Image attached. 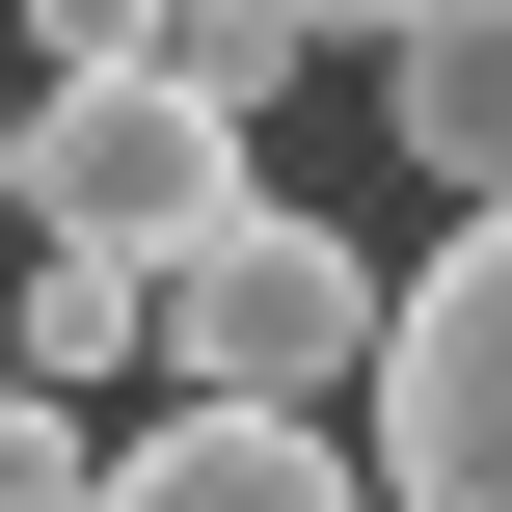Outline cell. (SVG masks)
I'll use <instances>...</instances> for the list:
<instances>
[{
    "label": "cell",
    "instance_id": "cell-10",
    "mask_svg": "<svg viewBox=\"0 0 512 512\" xmlns=\"http://www.w3.org/2000/svg\"><path fill=\"white\" fill-rule=\"evenodd\" d=\"M297 27H324V54H405V27H432V0H297Z\"/></svg>",
    "mask_w": 512,
    "mask_h": 512
},
{
    "label": "cell",
    "instance_id": "cell-4",
    "mask_svg": "<svg viewBox=\"0 0 512 512\" xmlns=\"http://www.w3.org/2000/svg\"><path fill=\"white\" fill-rule=\"evenodd\" d=\"M108 512H378V486L324 405H162V432H108Z\"/></svg>",
    "mask_w": 512,
    "mask_h": 512
},
{
    "label": "cell",
    "instance_id": "cell-6",
    "mask_svg": "<svg viewBox=\"0 0 512 512\" xmlns=\"http://www.w3.org/2000/svg\"><path fill=\"white\" fill-rule=\"evenodd\" d=\"M0 351H27L54 405H108V378L162 351V270H108V243H0Z\"/></svg>",
    "mask_w": 512,
    "mask_h": 512
},
{
    "label": "cell",
    "instance_id": "cell-5",
    "mask_svg": "<svg viewBox=\"0 0 512 512\" xmlns=\"http://www.w3.org/2000/svg\"><path fill=\"white\" fill-rule=\"evenodd\" d=\"M378 135H405L459 216H512V0H432V27L378 54Z\"/></svg>",
    "mask_w": 512,
    "mask_h": 512
},
{
    "label": "cell",
    "instance_id": "cell-1",
    "mask_svg": "<svg viewBox=\"0 0 512 512\" xmlns=\"http://www.w3.org/2000/svg\"><path fill=\"white\" fill-rule=\"evenodd\" d=\"M378 351H405V297H378V243L297 216V189L162 270V378H189V405H324V378H378Z\"/></svg>",
    "mask_w": 512,
    "mask_h": 512
},
{
    "label": "cell",
    "instance_id": "cell-7",
    "mask_svg": "<svg viewBox=\"0 0 512 512\" xmlns=\"http://www.w3.org/2000/svg\"><path fill=\"white\" fill-rule=\"evenodd\" d=\"M297 54H324L297 0H189V27H162V81H189L216 135H270V108H297Z\"/></svg>",
    "mask_w": 512,
    "mask_h": 512
},
{
    "label": "cell",
    "instance_id": "cell-8",
    "mask_svg": "<svg viewBox=\"0 0 512 512\" xmlns=\"http://www.w3.org/2000/svg\"><path fill=\"white\" fill-rule=\"evenodd\" d=\"M0 512H108V432H81L54 378H0Z\"/></svg>",
    "mask_w": 512,
    "mask_h": 512
},
{
    "label": "cell",
    "instance_id": "cell-2",
    "mask_svg": "<svg viewBox=\"0 0 512 512\" xmlns=\"http://www.w3.org/2000/svg\"><path fill=\"white\" fill-rule=\"evenodd\" d=\"M216 216H270L243 189V135L135 54V81H27V243H108V270H189Z\"/></svg>",
    "mask_w": 512,
    "mask_h": 512
},
{
    "label": "cell",
    "instance_id": "cell-3",
    "mask_svg": "<svg viewBox=\"0 0 512 512\" xmlns=\"http://www.w3.org/2000/svg\"><path fill=\"white\" fill-rule=\"evenodd\" d=\"M378 512H512V216H459L405 270V351H378Z\"/></svg>",
    "mask_w": 512,
    "mask_h": 512
},
{
    "label": "cell",
    "instance_id": "cell-11",
    "mask_svg": "<svg viewBox=\"0 0 512 512\" xmlns=\"http://www.w3.org/2000/svg\"><path fill=\"white\" fill-rule=\"evenodd\" d=\"M0 243H27V108H0Z\"/></svg>",
    "mask_w": 512,
    "mask_h": 512
},
{
    "label": "cell",
    "instance_id": "cell-12",
    "mask_svg": "<svg viewBox=\"0 0 512 512\" xmlns=\"http://www.w3.org/2000/svg\"><path fill=\"white\" fill-rule=\"evenodd\" d=\"M0 378H27V351H0Z\"/></svg>",
    "mask_w": 512,
    "mask_h": 512
},
{
    "label": "cell",
    "instance_id": "cell-9",
    "mask_svg": "<svg viewBox=\"0 0 512 512\" xmlns=\"http://www.w3.org/2000/svg\"><path fill=\"white\" fill-rule=\"evenodd\" d=\"M0 27H27V54H54V81H135V54H162V27H189V0H0Z\"/></svg>",
    "mask_w": 512,
    "mask_h": 512
}]
</instances>
